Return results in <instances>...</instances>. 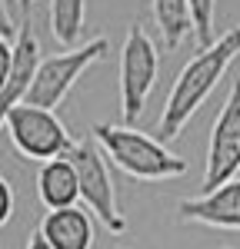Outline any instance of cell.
<instances>
[{
    "label": "cell",
    "instance_id": "11",
    "mask_svg": "<svg viewBox=\"0 0 240 249\" xmlns=\"http://www.w3.org/2000/svg\"><path fill=\"white\" fill-rule=\"evenodd\" d=\"M37 199L43 210H63V206H77V173L70 156H57V160H43L37 170Z\"/></svg>",
    "mask_w": 240,
    "mask_h": 249
},
{
    "label": "cell",
    "instance_id": "19",
    "mask_svg": "<svg viewBox=\"0 0 240 249\" xmlns=\"http://www.w3.org/2000/svg\"><path fill=\"white\" fill-rule=\"evenodd\" d=\"M37 0H17V7H20V14H23V20L30 17V7H34Z\"/></svg>",
    "mask_w": 240,
    "mask_h": 249
},
{
    "label": "cell",
    "instance_id": "13",
    "mask_svg": "<svg viewBox=\"0 0 240 249\" xmlns=\"http://www.w3.org/2000/svg\"><path fill=\"white\" fill-rule=\"evenodd\" d=\"M87 0H50V34L60 47H74L83 34Z\"/></svg>",
    "mask_w": 240,
    "mask_h": 249
},
{
    "label": "cell",
    "instance_id": "2",
    "mask_svg": "<svg viewBox=\"0 0 240 249\" xmlns=\"http://www.w3.org/2000/svg\"><path fill=\"white\" fill-rule=\"evenodd\" d=\"M90 140L97 143V150L107 156V163H114L123 170L130 179L143 183H163V179H177L187 173V160L167 150V143L154 140L130 123H94Z\"/></svg>",
    "mask_w": 240,
    "mask_h": 249
},
{
    "label": "cell",
    "instance_id": "14",
    "mask_svg": "<svg viewBox=\"0 0 240 249\" xmlns=\"http://www.w3.org/2000/svg\"><path fill=\"white\" fill-rule=\"evenodd\" d=\"M190 7V34L200 47L214 40V10H217V0H187Z\"/></svg>",
    "mask_w": 240,
    "mask_h": 249
},
{
    "label": "cell",
    "instance_id": "4",
    "mask_svg": "<svg viewBox=\"0 0 240 249\" xmlns=\"http://www.w3.org/2000/svg\"><path fill=\"white\" fill-rule=\"evenodd\" d=\"M23 160H57V156H67L70 146H74V136L67 130V123L57 116V110H43V107H34V103H17L10 107V113L3 116V126Z\"/></svg>",
    "mask_w": 240,
    "mask_h": 249
},
{
    "label": "cell",
    "instance_id": "20",
    "mask_svg": "<svg viewBox=\"0 0 240 249\" xmlns=\"http://www.w3.org/2000/svg\"><path fill=\"white\" fill-rule=\"evenodd\" d=\"M237 87H240V73H237Z\"/></svg>",
    "mask_w": 240,
    "mask_h": 249
},
{
    "label": "cell",
    "instance_id": "8",
    "mask_svg": "<svg viewBox=\"0 0 240 249\" xmlns=\"http://www.w3.org/2000/svg\"><path fill=\"white\" fill-rule=\"evenodd\" d=\"M177 213H180V223H197V226H210V230L240 232V173L230 176L227 183L214 186L210 193L180 199Z\"/></svg>",
    "mask_w": 240,
    "mask_h": 249
},
{
    "label": "cell",
    "instance_id": "16",
    "mask_svg": "<svg viewBox=\"0 0 240 249\" xmlns=\"http://www.w3.org/2000/svg\"><path fill=\"white\" fill-rule=\"evenodd\" d=\"M10 63H14V40H0V83L10 73Z\"/></svg>",
    "mask_w": 240,
    "mask_h": 249
},
{
    "label": "cell",
    "instance_id": "6",
    "mask_svg": "<svg viewBox=\"0 0 240 249\" xmlns=\"http://www.w3.org/2000/svg\"><path fill=\"white\" fill-rule=\"evenodd\" d=\"M157 70H160L157 43L150 40L143 23H134L127 30L123 50H120V113L127 123H134L143 113L147 96L157 83Z\"/></svg>",
    "mask_w": 240,
    "mask_h": 249
},
{
    "label": "cell",
    "instance_id": "3",
    "mask_svg": "<svg viewBox=\"0 0 240 249\" xmlns=\"http://www.w3.org/2000/svg\"><path fill=\"white\" fill-rule=\"evenodd\" d=\"M107 53H110V40L94 37L83 47H70L63 53H54V57H40L23 103H34V107H43V110H57L60 103L67 100V93L74 90V83L94 63H100Z\"/></svg>",
    "mask_w": 240,
    "mask_h": 249
},
{
    "label": "cell",
    "instance_id": "7",
    "mask_svg": "<svg viewBox=\"0 0 240 249\" xmlns=\"http://www.w3.org/2000/svg\"><path fill=\"white\" fill-rule=\"evenodd\" d=\"M237 173H240V87L234 83L227 90V96H223L217 120H214L207 163H203V186L200 190L210 193L214 186L227 183Z\"/></svg>",
    "mask_w": 240,
    "mask_h": 249
},
{
    "label": "cell",
    "instance_id": "10",
    "mask_svg": "<svg viewBox=\"0 0 240 249\" xmlns=\"http://www.w3.org/2000/svg\"><path fill=\"white\" fill-rule=\"evenodd\" d=\"M37 232L50 249H94V219L83 206L47 210Z\"/></svg>",
    "mask_w": 240,
    "mask_h": 249
},
{
    "label": "cell",
    "instance_id": "17",
    "mask_svg": "<svg viewBox=\"0 0 240 249\" xmlns=\"http://www.w3.org/2000/svg\"><path fill=\"white\" fill-rule=\"evenodd\" d=\"M17 37V23L10 17V10L3 7V0H0V40H14Z\"/></svg>",
    "mask_w": 240,
    "mask_h": 249
},
{
    "label": "cell",
    "instance_id": "5",
    "mask_svg": "<svg viewBox=\"0 0 240 249\" xmlns=\"http://www.w3.org/2000/svg\"><path fill=\"white\" fill-rule=\"evenodd\" d=\"M67 156H70V163H74L77 193H80V199H83V206H87V213H94L114 236H123V232H127V216L120 213L107 156L97 150V143H94L90 136H87V140H74V146H70Z\"/></svg>",
    "mask_w": 240,
    "mask_h": 249
},
{
    "label": "cell",
    "instance_id": "15",
    "mask_svg": "<svg viewBox=\"0 0 240 249\" xmlns=\"http://www.w3.org/2000/svg\"><path fill=\"white\" fill-rule=\"evenodd\" d=\"M14 206H17V196H14V186H10V179L0 173V230L10 223V216H14Z\"/></svg>",
    "mask_w": 240,
    "mask_h": 249
},
{
    "label": "cell",
    "instance_id": "12",
    "mask_svg": "<svg viewBox=\"0 0 240 249\" xmlns=\"http://www.w3.org/2000/svg\"><path fill=\"white\" fill-rule=\"evenodd\" d=\"M154 23L160 30V40L167 50H177L183 40L190 37V7L187 0H150Z\"/></svg>",
    "mask_w": 240,
    "mask_h": 249
},
{
    "label": "cell",
    "instance_id": "18",
    "mask_svg": "<svg viewBox=\"0 0 240 249\" xmlns=\"http://www.w3.org/2000/svg\"><path fill=\"white\" fill-rule=\"evenodd\" d=\"M27 249H50V246L43 243V236H40V232H34V236H30V243H27Z\"/></svg>",
    "mask_w": 240,
    "mask_h": 249
},
{
    "label": "cell",
    "instance_id": "9",
    "mask_svg": "<svg viewBox=\"0 0 240 249\" xmlns=\"http://www.w3.org/2000/svg\"><path fill=\"white\" fill-rule=\"evenodd\" d=\"M37 63H40V40H37V34L30 30V23L23 20L17 27V37H14V63H10V73L0 83V126H3V116L10 113V107L23 103ZM0 133H3V130H0Z\"/></svg>",
    "mask_w": 240,
    "mask_h": 249
},
{
    "label": "cell",
    "instance_id": "1",
    "mask_svg": "<svg viewBox=\"0 0 240 249\" xmlns=\"http://www.w3.org/2000/svg\"><path fill=\"white\" fill-rule=\"evenodd\" d=\"M240 53V27H230L227 34L214 37L210 43H203L194 57L183 63V70L177 73L167 103H163V113L157 120V133L160 143H170L183 133V126L190 123V116L203 107V100L214 93L227 67L234 63V57Z\"/></svg>",
    "mask_w": 240,
    "mask_h": 249
}]
</instances>
